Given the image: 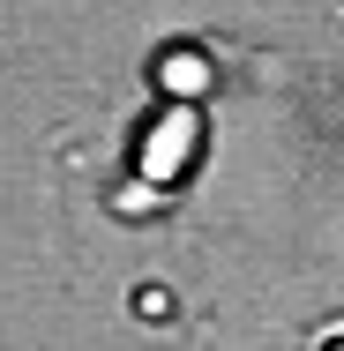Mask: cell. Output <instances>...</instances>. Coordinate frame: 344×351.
<instances>
[{"instance_id": "cell-1", "label": "cell", "mask_w": 344, "mask_h": 351, "mask_svg": "<svg viewBox=\"0 0 344 351\" xmlns=\"http://www.w3.org/2000/svg\"><path fill=\"white\" fill-rule=\"evenodd\" d=\"M203 157H209L203 97H157V105L135 112V128H128V187H150L157 202H172V195H187L203 180Z\"/></svg>"}, {"instance_id": "cell-2", "label": "cell", "mask_w": 344, "mask_h": 351, "mask_svg": "<svg viewBox=\"0 0 344 351\" xmlns=\"http://www.w3.org/2000/svg\"><path fill=\"white\" fill-rule=\"evenodd\" d=\"M322 351H344V329H337V337H330V344H322Z\"/></svg>"}]
</instances>
